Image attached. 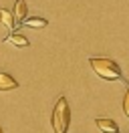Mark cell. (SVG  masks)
Here are the masks:
<instances>
[{
    "label": "cell",
    "instance_id": "cell-1",
    "mask_svg": "<svg viewBox=\"0 0 129 133\" xmlns=\"http://www.w3.org/2000/svg\"><path fill=\"white\" fill-rule=\"evenodd\" d=\"M89 65L93 66L97 75L105 79V81H123V73H121V66L111 61V58L105 57H91L89 58Z\"/></svg>",
    "mask_w": 129,
    "mask_h": 133
},
{
    "label": "cell",
    "instance_id": "cell-2",
    "mask_svg": "<svg viewBox=\"0 0 129 133\" xmlns=\"http://www.w3.org/2000/svg\"><path fill=\"white\" fill-rule=\"evenodd\" d=\"M53 129L55 133H67L69 125H71V109H69V103L64 97H59L56 99V105L53 109Z\"/></svg>",
    "mask_w": 129,
    "mask_h": 133
},
{
    "label": "cell",
    "instance_id": "cell-3",
    "mask_svg": "<svg viewBox=\"0 0 129 133\" xmlns=\"http://www.w3.org/2000/svg\"><path fill=\"white\" fill-rule=\"evenodd\" d=\"M26 12H28V8H26V0H16V2H14V10H12L16 26H20L24 20H26Z\"/></svg>",
    "mask_w": 129,
    "mask_h": 133
},
{
    "label": "cell",
    "instance_id": "cell-4",
    "mask_svg": "<svg viewBox=\"0 0 129 133\" xmlns=\"http://www.w3.org/2000/svg\"><path fill=\"white\" fill-rule=\"evenodd\" d=\"M95 123L103 133H119V125H117V121H113V119L99 117V119H95Z\"/></svg>",
    "mask_w": 129,
    "mask_h": 133
},
{
    "label": "cell",
    "instance_id": "cell-5",
    "mask_svg": "<svg viewBox=\"0 0 129 133\" xmlns=\"http://www.w3.org/2000/svg\"><path fill=\"white\" fill-rule=\"evenodd\" d=\"M4 42H8V44H14V46H20V49H26L30 42H28V38L24 36V34H20V32H10L4 38Z\"/></svg>",
    "mask_w": 129,
    "mask_h": 133
},
{
    "label": "cell",
    "instance_id": "cell-6",
    "mask_svg": "<svg viewBox=\"0 0 129 133\" xmlns=\"http://www.w3.org/2000/svg\"><path fill=\"white\" fill-rule=\"evenodd\" d=\"M12 89H18L16 79H12L8 73H0V91H12Z\"/></svg>",
    "mask_w": 129,
    "mask_h": 133
},
{
    "label": "cell",
    "instance_id": "cell-7",
    "mask_svg": "<svg viewBox=\"0 0 129 133\" xmlns=\"http://www.w3.org/2000/svg\"><path fill=\"white\" fill-rule=\"evenodd\" d=\"M0 22L6 26L8 30H14L16 28V22H14V14L8 12L6 8H0Z\"/></svg>",
    "mask_w": 129,
    "mask_h": 133
},
{
    "label": "cell",
    "instance_id": "cell-8",
    "mask_svg": "<svg viewBox=\"0 0 129 133\" xmlns=\"http://www.w3.org/2000/svg\"><path fill=\"white\" fill-rule=\"evenodd\" d=\"M24 26H28V28H44L48 24L47 18H40V16H32V18H26L22 22Z\"/></svg>",
    "mask_w": 129,
    "mask_h": 133
},
{
    "label": "cell",
    "instance_id": "cell-9",
    "mask_svg": "<svg viewBox=\"0 0 129 133\" xmlns=\"http://www.w3.org/2000/svg\"><path fill=\"white\" fill-rule=\"evenodd\" d=\"M123 111L129 117V87H127V91H125V97H123Z\"/></svg>",
    "mask_w": 129,
    "mask_h": 133
},
{
    "label": "cell",
    "instance_id": "cell-10",
    "mask_svg": "<svg viewBox=\"0 0 129 133\" xmlns=\"http://www.w3.org/2000/svg\"><path fill=\"white\" fill-rule=\"evenodd\" d=\"M0 133H4V131H2V127H0Z\"/></svg>",
    "mask_w": 129,
    "mask_h": 133
}]
</instances>
